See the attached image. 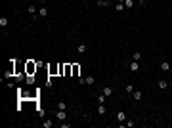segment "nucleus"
Returning <instances> with one entry per match:
<instances>
[{
    "mask_svg": "<svg viewBox=\"0 0 172 128\" xmlns=\"http://www.w3.org/2000/svg\"><path fill=\"white\" fill-rule=\"evenodd\" d=\"M38 67H42V63H38V61H31V59L25 61V73H27V75H35Z\"/></svg>",
    "mask_w": 172,
    "mask_h": 128,
    "instance_id": "1",
    "label": "nucleus"
},
{
    "mask_svg": "<svg viewBox=\"0 0 172 128\" xmlns=\"http://www.w3.org/2000/svg\"><path fill=\"white\" fill-rule=\"evenodd\" d=\"M71 77H80V65L79 63H73V73Z\"/></svg>",
    "mask_w": 172,
    "mask_h": 128,
    "instance_id": "2",
    "label": "nucleus"
},
{
    "mask_svg": "<svg viewBox=\"0 0 172 128\" xmlns=\"http://www.w3.org/2000/svg\"><path fill=\"white\" fill-rule=\"evenodd\" d=\"M48 73H50V75H59V63H57V65H52V67H48Z\"/></svg>",
    "mask_w": 172,
    "mask_h": 128,
    "instance_id": "3",
    "label": "nucleus"
},
{
    "mask_svg": "<svg viewBox=\"0 0 172 128\" xmlns=\"http://www.w3.org/2000/svg\"><path fill=\"white\" fill-rule=\"evenodd\" d=\"M71 73H73V63H67L65 65V77H71Z\"/></svg>",
    "mask_w": 172,
    "mask_h": 128,
    "instance_id": "4",
    "label": "nucleus"
},
{
    "mask_svg": "<svg viewBox=\"0 0 172 128\" xmlns=\"http://www.w3.org/2000/svg\"><path fill=\"white\" fill-rule=\"evenodd\" d=\"M8 23H10V19H8L6 15H4V17H0V27H2V29H6Z\"/></svg>",
    "mask_w": 172,
    "mask_h": 128,
    "instance_id": "5",
    "label": "nucleus"
},
{
    "mask_svg": "<svg viewBox=\"0 0 172 128\" xmlns=\"http://www.w3.org/2000/svg\"><path fill=\"white\" fill-rule=\"evenodd\" d=\"M46 15H48V8L42 6L40 10H38V17H46Z\"/></svg>",
    "mask_w": 172,
    "mask_h": 128,
    "instance_id": "6",
    "label": "nucleus"
},
{
    "mask_svg": "<svg viewBox=\"0 0 172 128\" xmlns=\"http://www.w3.org/2000/svg\"><path fill=\"white\" fill-rule=\"evenodd\" d=\"M161 71H170V63L168 61H161Z\"/></svg>",
    "mask_w": 172,
    "mask_h": 128,
    "instance_id": "7",
    "label": "nucleus"
},
{
    "mask_svg": "<svg viewBox=\"0 0 172 128\" xmlns=\"http://www.w3.org/2000/svg\"><path fill=\"white\" fill-rule=\"evenodd\" d=\"M56 117L59 119V121H65V117H67V115H65L63 109H57V115H56Z\"/></svg>",
    "mask_w": 172,
    "mask_h": 128,
    "instance_id": "8",
    "label": "nucleus"
},
{
    "mask_svg": "<svg viewBox=\"0 0 172 128\" xmlns=\"http://www.w3.org/2000/svg\"><path fill=\"white\" fill-rule=\"evenodd\" d=\"M138 69H140V63H138V61H132V63H130V71H132V73H136Z\"/></svg>",
    "mask_w": 172,
    "mask_h": 128,
    "instance_id": "9",
    "label": "nucleus"
},
{
    "mask_svg": "<svg viewBox=\"0 0 172 128\" xmlns=\"http://www.w3.org/2000/svg\"><path fill=\"white\" fill-rule=\"evenodd\" d=\"M117 121H119V122H124V121H126V115L122 113V111H119V113H117Z\"/></svg>",
    "mask_w": 172,
    "mask_h": 128,
    "instance_id": "10",
    "label": "nucleus"
},
{
    "mask_svg": "<svg viewBox=\"0 0 172 128\" xmlns=\"http://www.w3.org/2000/svg\"><path fill=\"white\" fill-rule=\"evenodd\" d=\"M94 82H96V77H86L84 78V84H88V86H92Z\"/></svg>",
    "mask_w": 172,
    "mask_h": 128,
    "instance_id": "11",
    "label": "nucleus"
},
{
    "mask_svg": "<svg viewBox=\"0 0 172 128\" xmlns=\"http://www.w3.org/2000/svg\"><path fill=\"white\" fill-rule=\"evenodd\" d=\"M124 8L132 10V8H134V0H124Z\"/></svg>",
    "mask_w": 172,
    "mask_h": 128,
    "instance_id": "12",
    "label": "nucleus"
},
{
    "mask_svg": "<svg viewBox=\"0 0 172 128\" xmlns=\"http://www.w3.org/2000/svg\"><path fill=\"white\" fill-rule=\"evenodd\" d=\"M96 4H98V6H101V8L109 6V2H107V0H96Z\"/></svg>",
    "mask_w": 172,
    "mask_h": 128,
    "instance_id": "13",
    "label": "nucleus"
},
{
    "mask_svg": "<svg viewBox=\"0 0 172 128\" xmlns=\"http://www.w3.org/2000/svg\"><path fill=\"white\" fill-rule=\"evenodd\" d=\"M159 88H161V90L168 88V82H166V80H159Z\"/></svg>",
    "mask_w": 172,
    "mask_h": 128,
    "instance_id": "14",
    "label": "nucleus"
},
{
    "mask_svg": "<svg viewBox=\"0 0 172 128\" xmlns=\"http://www.w3.org/2000/svg\"><path fill=\"white\" fill-rule=\"evenodd\" d=\"M115 10H117V12H122V10H124V2H117Z\"/></svg>",
    "mask_w": 172,
    "mask_h": 128,
    "instance_id": "15",
    "label": "nucleus"
},
{
    "mask_svg": "<svg viewBox=\"0 0 172 128\" xmlns=\"http://www.w3.org/2000/svg\"><path fill=\"white\" fill-rule=\"evenodd\" d=\"M103 94H105V96H111V94H113V88H109V86H105V88H103Z\"/></svg>",
    "mask_w": 172,
    "mask_h": 128,
    "instance_id": "16",
    "label": "nucleus"
},
{
    "mask_svg": "<svg viewBox=\"0 0 172 128\" xmlns=\"http://www.w3.org/2000/svg\"><path fill=\"white\" fill-rule=\"evenodd\" d=\"M77 52H79V54H84V52H86V44H80V46H77Z\"/></svg>",
    "mask_w": 172,
    "mask_h": 128,
    "instance_id": "17",
    "label": "nucleus"
},
{
    "mask_svg": "<svg viewBox=\"0 0 172 128\" xmlns=\"http://www.w3.org/2000/svg\"><path fill=\"white\" fill-rule=\"evenodd\" d=\"M59 77H65V65L59 63Z\"/></svg>",
    "mask_w": 172,
    "mask_h": 128,
    "instance_id": "18",
    "label": "nucleus"
},
{
    "mask_svg": "<svg viewBox=\"0 0 172 128\" xmlns=\"http://www.w3.org/2000/svg\"><path fill=\"white\" fill-rule=\"evenodd\" d=\"M98 113H100V115H105V105H103V103H100V107H98Z\"/></svg>",
    "mask_w": 172,
    "mask_h": 128,
    "instance_id": "19",
    "label": "nucleus"
},
{
    "mask_svg": "<svg viewBox=\"0 0 172 128\" xmlns=\"http://www.w3.org/2000/svg\"><path fill=\"white\" fill-rule=\"evenodd\" d=\"M105 98H107L105 94H100V96H98V103H103V101H105Z\"/></svg>",
    "mask_w": 172,
    "mask_h": 128,
    "instance_id": "20",
    "label": "nucleus"
},
{
    "mask_svg": "<svg viewBox=\"0 0 172 128\" xmlns=\"http://www.w3.org/2000/svg\"><path fill=\"white\" fill-rule=\"evenodd\" d=\"M134 61H140V59H142V54H140V52H134Z\"/></svg>",
    "mask_w": 172,
    "mask_h": 128,
    "instance_id": "21",
    "label": "nucleus"
},
{
    "mask_svg": "<svg viewBox=\"0 0 172 128\" xmlns=\"http://www.w3.org/2000/svg\"><path fill=\"white\" fill-rule=\"evenodd\" d=\"M134 100H136V101L142 100V92H134Z\"/></svg>",
    "mask_w": 172,
    "mask_h": 128,
    "instance_id": "22",
    "label": "nucleus"
},
{
    "mask_svg": "<svg viewBox=\"0 0 172 128\" xmlns=\"http://www.w3.org/2000/svg\"><path fill=\"white\" fill-rule=\"evenodd\" d=\"M36 113L40 115V117H44V109H42V107H36Z\"/></svg>",
    "mask_w": 172,
    "mask_h": 128,
    "instance_id": "23",
    "label": "nucleus"
},
{
    "mask_svg": "<svg viewBox=\"0 0 172 128\" xmlns=\"http://www.w3.org/2000/svg\"><path fill=\"white\" fill-rule=\"evenodd\" d=\"M57 109H63V111H65V103H63V101H59V103H57Z\"/></svg>",
    "mask_w": 172,
    "mask_h": 128,
    "instance_id": "24",
    "label": "nucleus"
},
{
    "mask_svg": "<svg viewBox=\"0 0 172 128\" xmlns=\"http://www.w3.org/2000/svg\"><path fill=\"white\" fill-rule=\"evenodd\" d=\"M145 2H147V0H140V4H142V6H143V4H145Z\"/></svg>",
    "mask_w": 172,
    "mask_h": 128,
    "instance_id": "25",
    "label": "nucleus"
},
{
    "mask_svg": "<svg viewBox=\"0 0 172 128\" xmlns=\"http://www.w3.org/2000/svg\"><path fill=\"white\" fill-rule=\"evenodd\" d=\"M168 86H172V80H170V82H168Z\"/></svg>",
    "mask_w": 172,
    "mask_h": 128,
    "instance_id": "26",
    "label": "nucleus"
},
{
    "mask_svg": "<svg viewBox=\"0 0 172 128\" xmlns=\"http://www.w3.org/2000/svg\"><path fill=\"white\" fill-rule=\"evenodd\" d=\"M42 2H46V0H42Z\"/></svg>",
    "mask_w": 172,
    "mask_h": 128,
    "instance_id": "27",
    "label": "nucleus"
}]
</instances>
